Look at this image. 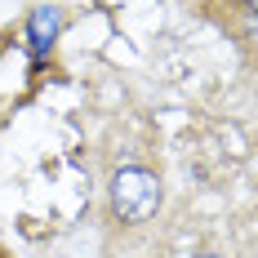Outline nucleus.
<instances>
[{
	"instance_id": "nucleus-4",
	"label": "nucleus",
	"mask_w": 258,
	"mask_h": 258,
	"mask_svg": "<svg viewBox=\"0 0 258 258\" xmlns=\"http://www.w3.org/2000/svg\"><path fill=\"white\" fill-rule=\"evenodd\" d=\"M0 258H5V254H0Z\"/></svg>"
},
{
	"instance_id": "nucleus-3",
	"label": "nucleus",
	"mask_w": 258,
	"mask_h": 258,
	"mask_svg": "<svg viewBox=\"0 0 258 258\" xmlns=\"http://www.w3.org/2000/svg\"><path fill=\"white\" fill-rule=\"evenodd\" d=\"M245 5H249V9H258V0H245Z\"/></svg>"
},
{
	"instance_id": "nucleus-1",
	"label": "nucleus",
	"mask_w": 258,
	"mask_h": 258,
	"mask_svg": "<svg viewBox=\"0 0 258 258\" xmlns=\"http://www.w3.org/2000/svg\"><path fill=\"white\" fill-rule=\"evenodd\" d=\"M107 196H111V214L125 227H143V223H152L156 214H160L165 187H160V174L156 169H147V165H125V169L111 174Z\"/></svg>"
},
{
	"instance_id": "nucleus-2",
	"label": "nucleus",
	"mask_w": 258,
	"mask_h": 258,
	"mask_svg": "<svg viewBox=\"0 0 258 258\" xmlns=\"http://www.w3.org/2000/svg\"><path fill=\"white\" fill-rule=\"evenodd\" d=\"M62 23H67V14L58 9V5H36L31 14H27V45H31V62L40 67L49 49L58 45V36H62Z\"/></svg>"
}]
</instances>
